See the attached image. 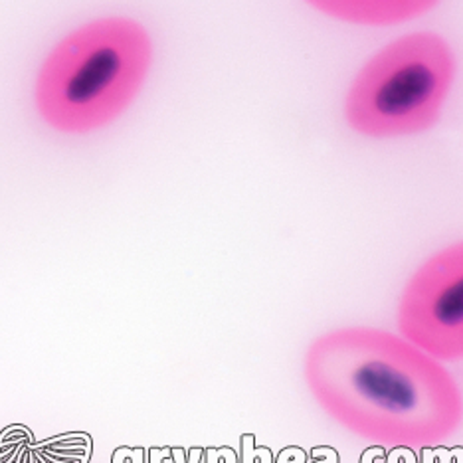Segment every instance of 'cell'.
Masks as SVG:
<instances>
[{
	"label": "cell",
	"instance_id": "6da1fadb",
	"mask_svg": "<svg viewBox=\"0 0 463 463\" xmlns=\"http://www.w3.org/2000/svg\"><path fill=\"white\" fill-rule=\"evenodd\" d=\"M317 404L351 434L388 448H430L456 434L463 400L430 354L374 327L317 336L303 361Z\"/></svg>",
	"mask_w": 463,
	"mask_h": 463
},
{
	"label": "cell",
	"instance_id": "7a4b0ae2",
	"mask_svg": "<svg viewBox=\"0 0 463 463\" xmlns=\"http://www.w3.org/2000/svg\"><path fill=\"white\" fill-rule=\"evenodd\" d=\"M153 61L146 30L129 18H103L73 30L40 68L34 99L52 129L98 131L128 111Z\"/></svg>",
	"mask_w": 463,
	"mask_h": 463
},
{
	"label": "cell",
	"instance_id": "277c9868",
	"mask_svg": "<svg viewBox=\"0 0 463 463\" xmlns=\"http://www.w3.org/2000/svg\"><path fill=\"white\" fill-rule=\"evenodd\" d=\"M398 329L431 359H463V241L438 251L410 278Z\"/></svg>",
	"mask_w": 463,
	"mask_h": 463
},
{
	"label": "cell",
	"instance_id": "5b68a950",
	"mask_svg": "<svg viewBox=\"0 0 463 463\" xmlns=\"http://www.w3.org/2000/svg\"><path fill=\"white\" fill-rule=\"evenodd\" d=\"M325 14L359 24H394L426 13L434 3H315Z\"/></svg>",
	"mask_w": 463,
	"mask_h": 463
},
{
	"label": "cell",
	"instance_id": "3957f363",
	"mask_svg": "<svg viewBox=\"0 0 463 463\" xmlns=\"http://www.w3.org/2000/svg\"><path fill=\"white\" fill-rule=\"evenodd\" d=\"M454 78L456 58L444 38H398L356 73L345 99L346 123L373 139L422 133L438 121Z\"/></svg>",
	"mask_w": 463,
	"mask_h": 463
}]
</instances>
